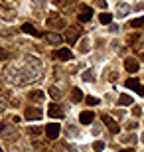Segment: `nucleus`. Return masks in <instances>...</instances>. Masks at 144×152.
I'll use <instances>...</instances> for the list:
<instances>
[{
  "label": "nucleus",
  "instance_id": "obj_1",
  "mask_svg": "<svg viewBox=\"0 0 144 152\" xmlns=\"http://www.w3.org/2000/svg\"><path fill=\"white\" fill-rule=\"evenodd\" d=\"M79 36H81V28H79V26H71V28H67V32H65L67 44H77Z\"/></svg>",
  "mask_w": 144,
  "mask_h": 152
},
{
  "label": "nucleus",
  "instance_id": "obj_2",
  "mask_svg": "<svg viewBox=\"0 0 144 152\" xmlns=\"http://www.w3.org/2000/svg\"><path fill=\"white\" fill-rule=\"evenodd\" d=\"M79 16H77V22H89L91 18H93V8L91 6H79Z\"/></svg>",
  "mask_w": 144,
  "mask_h": 152
},
{
  "label": "nucleus",
  "instance_id": "obj_3",
  "mask_svg": "<svg viewBox=\"0 0 144 152\" xmlns=\"http://www.w3.org/2000/svg\"><path fill=\"white\" fill-rule=\"evenodd\" d=\"M45 24H48L51 30H63V28H65V20L59 18V16H50Z\"/></svg>",
  "mask_w": 144,
  "mask_h": 152
},
{
  "label": "nucleus",
  "instance_id": "obj_4",
  "mask_svg": "<svg viewBox=\"0 0 144 152\" xmlns=\"http://www.w3.org/2000/svg\"><path fill=\"white\" fill-rule=\"evenodd\" d=\"M59 130H61V126L57 123H51V124H48V126H45V136H48V138H51V140H56L57 136H59Z\"/></svg>",
  "mask_w": 144,
  "mask_h": 152
},
{
  "label": "nucleus",
  "instance_id": "obj_5",
  "mask_svg": "<svg viewBox=\"0 0 144 152\" xmlns=\"http://www.w3.org/2000/svg\"><path fill=\"white\" fill-rule=\"evenodd\" d=\"M124 85H126L128 89H134L136 93H138V95L144 97V85H140L138 79H126V81H124Z\"/></svg>",
  "mask_w": 144,
  "mask_h": 152
},
{
  "label": "nucleus",
  "instance_id": "obj_6",
  "mask_svg": "<svg viewBox=\"0 0 144 152\" xmlns=\"http://www.w3.org/2000/svg\"><path fill=\"white\" fill-rule=\"evenodd\" d=\"M124 69L130 71V73H136V71L140 69V63L136 61L134 57H126V59H124Z\"/></svg>",
  "mask_w": 144,
  "mask_h": 152
},
{
  "label": "nucleus",
  "instance_id": "obj_7",
  "mask_svg": "<svg viewBox=\"0 0 144 152\" xmlns=\"http://www.w3.org/2000/svg\"><path fill=\"white\" fill-rule=\"evenodd\" d=\"M24 115H26V118H28V121H39V118H42V111H39V109H36V107H28Z\"/></svg>",
  "mask_w": 144,
  "mask_h": 152
},
{
  "label": "nucleus",
  "instance_id": "obj_8",
  "mask_svg": "<svg viewBox=\"0 0 144 152\" xmlns=\"http://www.w3.org/2000/svg\"><path fill=\"white\" fill-rule=\"evenodd\" d=\"M56 57H57V59H61V61H69V59L73 57V53H71V50H67V48H61V50L56 51Z\"/></svg>",
  "mask_w": 144,
  "mask_h": 152
},
{
  "label": "nucleus",
  "instance_id": "obj_9",
  "mask_svg": "<svg viewBox=\"0 0 144 152\" xmlns=\"http://www.w3.org/2000/svg\"><path fill=\"white\" fill-rule=\"evenodd\" d=\"M93 118H95L93 111H83V113L79 115V123H81V124H91V123H93Z\"/></svg>",
  "mask_w": 144,
  "mask_h": 152
},
{
  "label": "nucleus",
  "instance_id": "obj_10",
  "mask_svg": "<svg viewBox=\"0 0 144 152\" xmlns=\"http://www.w3.org/2000/svg\"><path fill=\"white\" fill-rule=\"evenodd\" d=\"M61 39H65V38H61L57 32H50V34H45V42H50L51 45H59Z\"/></svg>",
  "mask_w": 144,
  "mask_h": 152
},
{
  "label": "nucleus",
  "instance_id": "obj_11",
  "mask_svg": "<svg viewBox=\"0 0 144 152\" xmlns=\"http://www.w3.org/2000/svg\"><path fill=\"white\" fill-rule=\"evenodd\" d=\"M48 115H50V117H63V109L59 107V105H56V103H51L50 107H48Z\"/></svg>",
  "mask_w": 144,
  "mask_h": 152
},
{
  "label": "nucleus",
  "instance_id": "obj_12",
  "mask_svg": "<svg viewBox=\"0 0 144 152\" xmlns=\"http://www.w3.org/2000/svg\"><path fill=\"white\" fill-rule=\"evenodd\" d=\"M103 123L109 126V130H111V132H118V124H116L115 121L109 117V115H103Z\"/></svg>",
  "mask_w": 144,
  "mask_h": 152
},
{
  "label": "nucleus",
  "instance_id": "obj_13",
  "mask_svg": "<svg viewBox=\"0 0 144 152\" xmlns=\"http://www.w3.org/2000/svg\"><path fill=\"white\" fill-rule=\"evenodd\" d=\"M118 105H121V107H130V105H132V97L130 95H124V93H122L121 97H118Z\"/></svg>",
  "mask_w": 144,
  "mask_h": 152
},
{
  "label": "nucleus",
  "instance_id": "obj_14",
  "mask_svg": "<svg viewBox=\"0 0 144 152\" xmlns=\"http://www.w3.org/2000/svg\"><path fill=\"white\" fill-rule=\"evenodd\" d=\"M22 32H24V34H30V36H36V38H38V30H36V28H34V26H32V24H24V26H22Z\"/></svg>",
  "mask_w": 144,
  "mask_h": 152
},
{
  "label": "nucleus",
  "instance_id": "obj_15",
  "mask_svg": "<svg viewBox=\"0 0 144 152\" xmlns=\"http://www.w3.org/2000/svg\"><path fill=\"white\" fill-rule=\"evenodd\" d=\"M99 22L101 24H111L113 22V14L111 12H101L99 14Z\"/></svg>",
  "mask_w": 144,
  "mask_h": 152
},
{
  "label": "nucleus",
  "instance_id": "obj_16",
  "mask_svg": "<svg viewBox=\"0 0 144 152\" xmlns=\"http://www.w3.org/2000/svg\"><path fill=\"white\" fill-rule=\"evenodd\" d=\"M71 99H73V103H81V99H83V91L81 89H71Z\"/></svg>",
  "mask_w": 144,
  "mask_h": 152
},
{
  "label": "nucleus",
  "instance_id": "obj_17",
  "mask_svg": "<svg viewBox=\"0 0 144 152\" xmlns=\"http://www.w3.org/2000/svg\"><path fill=\"white\" fill-rule=\"evenodd\" d=\"M128 12H130L128 2H121V4H118V14H122V16H124V14H128Z\"/></svg>",
  "mask_w": 144,
  "mask_h": 152
},
{
  "label": "nucleus",
  "instance_id": "obj_18",
  "mask_svg": "<svg viewBox=\"0 0 144 152\" xmlns=\"http://www.w3.org/2000/svg\"><path fill=\"white\" fill-rule=\"evenodd\" d=\"M30 99H34V101H42V99H44V91H30Z\"/></svg>",
  "mask_w": 144,
  "mask_h": 152
},
{
  "label": "nucleus",
  "instance_id": "obj_19",
  "mask_svg": "<svg viewBox=\"0 0 144 152\" xmlns=\"http://www.w3.org/2000/svg\"><path fill=\"white\" fill-rule=\"evenodd\" d=\"M83 81H95V71H93V69L83 71Z\"/></svg>",
  "mask_w": 144,
  "mask_h": 152
},
{
  "label": "nucleus",
  "instance_id": "obj_20",
  "mask_svg": "<svg viewBox=\"0 0 144 152\" xmlns=\"http://www.w3.org/2000/svg\"><path fill=\"white\" fill-rule=\"evenodd\" d=\"M85 103H87V105H91V107H95V105H99V99H97V97H93V95H89L87 99H85Z\"/></svg>",
  "mask_w": 144,
  "mask_h": 152
},
{
  "label": "nucleus",
  "instance_id": "obj_21",
  "mask_svg": "<svg viewBox=\"0 0 144 152\" xmlns=\"http://www.w3.org/2000/svg\"><path fill=\"white\" fill-rule=\"evenodd\" d=\"M130 26H132V28H140V26H144V16L142 18H134L132 22H130Z\"/></svg>",
  "mask_w": 144,
  "mask_h": 152
},
{
  "label": "nucleus",
  "instance_id": "obj_22",
  "mask_svg": "<svg viewBox=\"0 0 144 152\" xmlns=\"http://www.w3.org/2000/svg\"><path fill=\"white\" fill-rule=\"evenodd\" d=\"M103 148H105V144H103L101 140H97V142L93 144V150H95V152H103Z\"/></svg>",
  "mask_w": 144,
  "mask_h": 152
},
{
  "label": "nucleus",
  "instance_id": "obj_23",
  "mask_svg": "<svg viewBox=\"0 0 144 152\" xmlns=\"http://www.w3.org/2000/svg\"><path fill=\"white\" fill-rule=\"evenodd\" d=\"M50 95L53 97V99H59V97H61V93L56 89V87H50Z\"/></svg>",
  "mask_w": 144,
  "mask_h": 152
},
{
  "label": "nucleus",
  "instance_id": "obj_24",
  "mask_svg": "<svg viewBox=\"0 0 144 152\" xmlns=\"http://www.w3.org/2000/svg\"><path fill=\"white\" fill-rule=\"evenodd\" d=\"M134 140H136V136H134V134H124V136H122V142H134Z\"/></svg>",
  "mask_w": 144,
  "mask_h": 152
},
{
  "label": "nucleus",
  "instance_id": "obj_25",
  "mask_svg": "<svg viewBox=\"0 0 144 152\" xmlns=\"http://www.w3.org/2000/svg\"><path fill=\"white\" fill-rule=\"evenodd\" d=\"M79 50H81V51H87V50H89V42H87V39H83V42H81Z\"/></svg>",
  "mask_w": 144,
  "mask_h": 152
},
{
  "label": "nucleus",
  "instance_id": "obj_26",
  "mask_svg": "<svg viewBox=\"0 0 144 152\" xmlns=\"http://www.w3.org/2000/svg\"><path fill=\"white\" fill-rule=\"evenodd\" d=\"M132 115L140 117V115H142V109H140V107H132Z\"/></svg>",
  "mask_w": 144,
  "mask_h": 152
},
{
  "label": "nucleus",
  "instance_id": "obj_27",
  "mask_svg": "<svg viewBox=\"0 0 144 152\" xmlns=\"http://www.w3.org/2000/svg\"><path fill=\"white\" fill-rule=\"evenodd\" d=\"M0 59H8V51L0 48Z\"/></svg>",
  "mask_w": 144,
  "mask_h": 152
},
{
  "label": "nucleus",
  "instance_id": "obj_28",
  "mask_svg": "<svg viewBox=\"0 0 144 152\" xmlns=\"http://www.w3.org/2000/svg\"><path fill=\"white\" fill-rule=\"evenodd\" d=\"M134 10H136V12H142V10H144V2H140V4H136V6H134Z\"/></svg>",
  "mask_w": 144,
  "mask_h": 152
},
{
  "label": "nucleus",
  "instance_id": "obj_29",
  "mask_svg": "<svg viewBox=\"0 0 144 152\" xmlns=\"http://www.w3.org/2000/svg\"><path fill=\"white\" fill-rule=\"evenodd\" d=\"M95 2H97V6H99V8H105V6H107L105 0H95Z\"/></svg>",
  "mask_w": 144,
  "mask_h": 152
},
{
  "label": "nucleus",
  "instance_id": "obj_30",
  "mask_svg": "<svg viewBox=\"0 0 144 152\" xmlns=\"http://www.w3.org/2000/svg\"><path fill=\"white\" fill-rule=\"evenodd\" d=\"M28 132H32V134H34V136H36V134H39V132H42V130H39V129H36V126H34V129H30V130H28Z\"/></svg>",
  "mask_w": 144,
  "mask_h": 152
},
{
  "label": "nucleus",
  "instance_id": "obj_31",
  "mask_svg": "<svg viewBox=\"0 0 144 152\" xmlns=\"http://www.w3.org/2000/svg\"><path fill=\"white\" fill-rule=\"evenodd\" d=\"M121 152H134V150H132V148H122Z\"/></svg>",
  "mask_w": 144,
  "mask_h": 152
},
{
  "label": "nucleus",
  "instance_id": "obj_32",
  "mask_svg": "<svg viewBox=\"0 0 144 152\" xmlns=\"http://www.w3.org/2000/svg\"><path fill=\"white\" fill-rule=\"evenodd\" d=\"M142 142H144V134H142Z\"/></svg>",
  "mask_w": 144,
  "mask_h": 152
},
{
  "label": "nucleus",
  "instance_id": "obj_33",
  "mask_svg": "<svg viewBox=\"0 0 144 152\" xmlns=\"http://www.w3.org/2000/svg\"><path fill=\"white\" fill-rule=\"evenodd\" d=\"M0 152H4V150H2V148H0Z\"/></svg>",
  "mask_w": 144,
  "mask_h": 152
}]
</instances>
